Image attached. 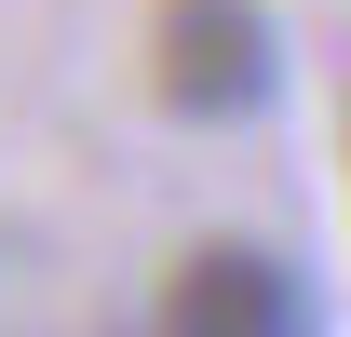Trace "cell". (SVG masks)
Returning <instances> with one entry per match:
<instances>
[{"label": "cell", "mask_w": 351, "mask_h": 337, "mask_svg": "<svg viewBox=\"0 0 351 337\" xmlns=\"http://www.w3.org/2000/svg\"><path fill=\"white\" fill-rule=\"evenodd\" d=\"M149 95L176 122H257L284 95L270 0H149Z\"/></svg>", "instance_id": "obj_1"}, {"label": "cell", "mask_w": 351, "mask_h": 337, "mask_svg": "<svg viewBox=\"0 0 351 337\" xmlns=\"http://www.w3.org/2000/svg\"><path fill=\"white\" fill-rule=\"evenodd\" d=\"M162 337H324V297L284 243H243V229H203V243L162 270Z\"/></svg>", "instance_id": "obj_2"}, {"label": "cell", "mask_w": 351, "mask_h": 337, "mask_svg": "<svg viewBox=\"0 0 351 337\" xmlns=\"http://www.w3.org/2000/svg\"><path fill=\"white\" fill-rule=\"evenodd\" d=\"M149 337H162V324H149Z\"/></svg>", "instance_id": "obj_3"}]
</instances>
